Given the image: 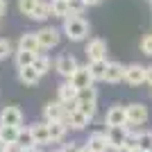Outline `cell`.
I'll return each instance as SVG.
<instances>
[{
    "label": "cell",
    "mask_w": 152,
    "mask_h": 152,
    "mask_svg": "<svg viewBox=\"0 0 152 152\" xmlns=\"http://www.w3.org/2000/svg\"><path fill=\"white\" fill-rule=\"evenodd\" d=\"M89 20L84 18L82 14H70V16H66L61 23V32L66 34V37L73 41V43H80V41H84V39L89 37Z\"/></svg>",
    "instance_id": "cell-1"
},
{
    "label": "cell",
    "mask_w": 152,
    "mask_h": 152,
    "mask_svg": "<svg viewBox=\"0 0 152 152\" xmlns=\"http://www.w3.org/2000/svg\"><path fill=\"white\" fill-rule=\"evenodd\" d=\"M129 136V125H114L107 127V139H109V148L116 152H125V143Z\"/></svg>",
    "instance_id": "cell-2"
},
{
    "label": "cell",
    "mask_w": 152,
    "mask_h": 152,
    "mask_svg": "<svg viewBox=\"0 0 152 152\" xmlns=\"http://www.w3.org/2000/svg\"><path fill=\"white\" fill-rule=\"evenodd\" d=\"M61 34L64 32L55 25H43L41 30L37 32L39 37V43H41V50H52V48H57L59 41H61Z\"/></svg>",
    "instance_id": "cell-3"
},
{
    "label": "cell",
    "mask_w": 152,
    "mask_h": 152,
    "mask_svg": "<svg viewBox=\"0 0 152 152\" xmlns=\"http://www.w3.org/2000/svg\"><path fill=\"white\" fill-rule=\"evenodd\" d=\"M57 95H59V100L66 104V109H68V111L77 109V95H80V89H77L75 84L70 82V80H66L64 84H59Z\"/></svg>",
    "instance_id": "cell-4"
},
{
    "label": "cell",
    "mask_w": 152,
    "mask_h": 152,
    "mask_svg": "<svg viewBox=\"0 0 152 152\" xmlns=\"http://www.w3.org/2000/svg\"><path fill=\"white\" fill-rule=\"evenodd\" d=\"M66 116H68V109L61 100L57 102H48L43 107V118L48 123H66Z\"/></svg>",
    "instance_id": "cell-5"
},
{
    "label": "cell",
    "mask_w": 152,
    "mask_h": 152,
    "mask_svg": "<svg viewBox=\"0 0 152 152\" xmlns=\"http://www.w3.org/2000/svg\"><path fill=\"white\" fill-rule=\"evenodd\" d=\"M77 68H80V64H77V59L73 57V55H59V57L55 59V70H57L64 80H70Z\"/></svg>",
    "instance_id": "cell-6"
},
{
    "label": "cell",
    "mask_w": 152,
    "mask_h": 152,
    "mask_svg": "<svg viewBox=\"0 0 152 152\" xmlns=\"http://www.w3.org/2000/svg\"><path fill=\"white\" fill-rule=\"evenodd\" d=\"M145 121H148L145 104H141V102H132V104H127V125H129V127L143 125Z\"/></svg>",
    "instance_id": "cell-7"
},
{
    "label": "cell",
    "mask_w": 152,
    "mask_h": 152,
    "mask_svg": "<svg viewBox=\"0 0 152 152\" xmlns=\"http://www.w3.org/2000/svg\"><path fill=\"white\" fill-rule=\"evenodd\" d=\"M104 125L114 127V125H127V107L123 104H114V107L107 109V116H104Z\"/></svg>",
    "instance_id": "cell-8"
},
{
    "label": "cell",
    "mask_w": 152,
    "mask_h": 152,
    "mask_svg": "<svg viewBox=\"0 0 152 152\" xmlns=\"http://www.w3.org/2000/svg\"><path fill=\"white\" fill-rule=\"evenodd\" d=\"M86 57L89 61H95V59H107V43L102 39H91L86 43Z\"/></svg>",
    "instance_id": "cell-9"
},
{
    "label": "cell",
    "mask_w": 152,
    "mask_h": 152,
    "mask_svg": "<svg viewBox=\"0 0 152 152\" xmlns=\"http://www.w3.org/2000/svg\"><path fill=\"white\" fill-rule=\"evenodd\" d=\"M89 152H107L109 150V139H107V132H93L89 134V141H86V145Z\"/></svg>",
    "instance_id": "cell-10"
},
{
    "label": "cell",
    "mask_w": 152,
    "mask_h": 152,
    "mask_svg": "<svg viewBox=\"0 0 152 152\" xmlns=\"http://www.w3.org/2000/svg\"><path fill=\"white\" fill-rule=\"evenodd\" d=\"M125 82L132 84V86L143 84L145 82V66H141V64H129L125 68Z\"/></svg>",
    "instance_id": "cell-11"
},
{
    "label": "cell",
    "mask_w": 152,
    "mask_h": 152,
    "mask_svg": "<svg viewBox=\"0 0 152 152\" xmlns=\"http://www.w3.org/2000/svg\"><path fill=\"white\" fill-rule=\"evenodd\" d=\"M70 82L75 84L77 89H86V86H93V75H91V68H89V64L86 66H80V68L73 73V77H70Z\"/></svg>",
    "instance_id": "cell-12"
},
{
    "label": "cell",
    "mask_w": 152,
    "mask_h": 152,
    "mask_svg": "<svg viewBox=\"0 0 152 152\" xmlns=\"http://www.w3.org/2000/svg\"><path fill=\"white\" fill-rule=\"evenodd\" d=\"M0 125H23V111L20 107L12 104L0 111Z\"/></svg>",
    "instance_id": "cell-13"
},
{
    "label": "cell",
    "mask_w": 152,
    "mask_h": 152,
    "mask_svg": "<svg viewBox=\"0 0 152 152\" xmlns=\"http://www.w3.org/2000/svg\"><path fill=\"white\" fill-rule=\"evenodd\" d=\"M125 68L127 66H123L121 61H109L107 66V75H104V82L107 84H118L125 80Z\"/></svg>",
    "instance_id": "cell-14"
},
{
    "label": "cell",
    "mask_w": 152,
    "mask_h": 152,
    "mask_svg": "<svg viewBox=\"0 0 152 152\" xmlns=\"http://www.w3.org/2000/svg\"><path fill=\"white\" fill-rule=\"evenodd\" d=\"M32 136H34V141H37V145H48V143H52V141H50V127H48V121L34 123V125H32Z\"/></svg>",
    "instance_id": "cell-15"
},
{
    "label": "cell",
    "mask_w": 152,
    "mask_h": 152,
    "mask_svg": "<svg viewBox=\"0 0 152 152\" xmlns=\"http://www.w3.org/2000/svg\"><path fill=\"white\" fill-rule=\"evenodd\" d=\"M18 48L20 50H30V52H41V43H39L37 32H23L18 39Z\"/></svg>",
    "instance_id": "cell-16"
},
{
    "label": "cell",
    "mask_w": 152,
    "mask_h": 152,
    "mask_svg": "<svg viewBox=\"0 0 152 152\" xmlns=\"http://www.w3.org/2000/svg\"><path fill=\"white\" fill-rule=\"evenodd\" d=\"M41 77H43V75L34 68V64H32V66H23V68H18V80H20L23 84H27V86L39 84V80H41Z\"/></svg>",
    "instance_id": "cell-17"
},
{
    "label": "cell",
    "mask_w": 152,
    "mask_h": 152,
    "mask_svg": "<svg viewBox=\"0 0 152 152\" xmlns=\"http://www.w3.org/2000/svg\"><path fill=\"white\" fill-rule=\"evenodd\" d=\"M89 116L82 114L80 109H73V111H68V116H66V125L73 127V129H84V127L89 125Z\"/></svg>",
    "instance_id": "cell-18"
},
{
    "label": "cell",
    "mask_w": 152,
    "mask_h": 152,
    "mask_svg": "<svg viewBox=\"0 0 152 152\" xmlns=\"http://www.w3.org/2000/svg\"><path fill=\"white\" fill-rule=\"evenodd\" d=\"M20 129H23V125H0V139L12 143V145H16Z\"/></svg>",
    "instance_id": "cell-19"
},
{
    "label": "cell",
    "mask_w": 152,
    "mask_h": 152,
    "mask_svg": "<svg viewBox=\"0 0 152 152\" xmlns=\"http://www.w3.org/2000/svg\"><path fill=\"white\" fill-rule=\"evenodd\" d=\"M107 66H109L107 59H95V61H89L91 75H93L95 82H98V80H102V82H104V75H107Z\"/></svg>",
    "instance_id": "cell-20"
},
{
    "label": "cell",
    "mask_w": 152,
    "mask_h": 152,
    "mask_svg": "<svg viewBox=\"0 0 152 152\" xmlns=\"http://www.w3.org/2000/svg\"><path fill=\"white\" fill-rule=\"evenodd\" d=\"M30 18H32V20H39V23H43V20L52 18V5H50V2H45V0H41V2H39V7L34 9V14H32Z\"/></svg>",
    "instance_id": "cell-21"
},
{
    "label": "cell",
    "mask_w": 152,
    "mask_h": 152,
    "mask_svg": "<svg viewBox=\"0 0 152 152\" xmlns=\"http://www.w3.org/2000/svg\"><path fill=\"white\" fill-rule=\"evenodd\" d=\"M52 18H66V16H70V5L68 0H52Z\"/></svg>",
    "instance_id": "cell-22"
},
{
    "label": "cell",
    "mask_w": 152,
    "mask_h": 152,
    "mask_svg": "<svg viewBox=\"0 0 152 152\" xmlns=\"http://www.w3.org/2000/svg\"><path fill=\"white\" fill-rule=\"evenodd\" d=\"M16 145H18L20 150H27V148H34V145H37V141H34V136H32V127H23V129H20Z\"/></svg>",
    "instance_id": "cell-23"
},
{
    "label": "cell",
    "mask_w": 152,
    "mask_h": 152,
    "mask_svg": "<svg viewBox=\"0 0 152 152\" xmlns=\"http://www.w3.org/2000/svg\"><path fill=\"white\" fill-rule=\"evenodd\" d=\"M34 57H37V52H30V50H16L14 55V61H16V68H23V66H32L34 64Z\"/></svg>",
    "instance_id": "cell-24"
},
{
    "label": "cell",
    "mask_w": 152,
    "mask_h": 152,
    "mask_svg": "<svg viewBox=\"0 0 152 152\" xmlns=\"http://www.w3.org/2000/svg\"><path fill=\"white\" fill-rule=\"evenodd\" d=\"M48 127H50V141L55 143V141H61L64 136H66V132H68V125L66 123H48Z\"/></svg>",
    "instance_id": "cell-25"
},
{
    "label": "cell",
    "mask_w": 152,
    "mask_h": 152,
    "mask_svg": "<svg viewBox=\"0 0 152 152\" xmlns=\"http://www.w3.org/2000/svg\"><path fill=\"white\" fill-rule=\"evenodd\" d=\"M50 57L45 55V52H37V57H34V68L41 73V75H45V73H50Z\"/></svg>",
    "instance_id": "cell-26"
},
{
    "label": "cell",
    "mask_w": 152,
    "mask_h": 152,
    "mask_svg": "<svg viewBox=\"0 0 152 152\" xmlns=\"http://www.w3.org/2000/svg\"><path fill=\"white\" fill-rule=\"evenodd\" d=\"M39 2H41V0H18V12L30 18L32 14H34V9L39 7Z\"/></svg>",
    "instance_id": "cell-27"
},
{
    "label": "cell",
    "mask_w": 152,
    "mask_h": 152,
    "mask_svg": "<svg viewBox=\"0 0 152 152\" xmlns=\"http://www.w3.org/2000/svg\"><path fill=\"white\" fill-rule=\"evenodd\" d=\"M95 100H98V89H95V86H86V89H80L77 102H95Z\"/></svg>",
    "instance_id": "cell-28"
},
{
    "label": "cell",
    "mask_w": 152,
    "mask_h": 152,
    "mask_svg": "<svg viewBox=\"0 0 152 152\" xmlns=\"http://www.w3.org/2000/svg\"><path fill=\"white\" fill-rule=\"evenodd\" d=\"M139 148L150 152L152 150V132H141L139 134Z\"/></svg>",
    "instance_id": "cell-29"
},
{
    "label": "cell",
    "mask_w": 152,
    "mask_h": 152,
    "mask_svg": "<svg viewBox=\"0 0 152 152\" xmlns=\"http://www.w3.org/2000/svg\"><path fill=\"white\" fill-rule=\"evenodd\" d=\"M12 52H14L12 41H9V39H0V61H2V59H7Z\"/></svg>",
    "instance_id": "cell-30"
},
{
    "label": "cell",
    "mask_w": 152,
    "mask_h": 152,
    "mask_svg": "<svg viewBox=\"0 0 152 152\" xmlns=\"http://www.w3.org/2000/svg\"><path fill=\"white\" fill-rule=\"evenodd\" d=\"M139 48H141V52H143V55H148V57H152V34H145V37L141 39Z\"/></svg>",
    "instance_id": "cell-31"
},
{
    "label": "cell",
    "mask_w": 152,
    "mask_h": 152,
    "mask_svg": "<svg viewBox=\"0 0 152 152\" xmlns=\"http://www.w3.org/2000/svg\"><path fill=\"white\" fill-rule=\"evenodd\" d=\"M77 109H80L82 114H86L89 118L95 116V102H77Z\"/></svg>",
    "instance_id": "cell-32"
},
{
    "label": "cell",
    "mask_w": 152,
    "mask_h": 152,
    "mask_svg": "<svg viewBox=\"0 0 152 152\" xmlns=\"http://www.w3.org/2000/svg\"><path fill=\"white\" fill-rule=\"evenodd\" d=\"M139 134H141V132H129V136H127V143H125V152L134 150V148H139Z\"/></svg>",
    "instance_id": "cell-33"
},
{
    "label": "cell",
    "mask_w": 152,
    "mask_h": 152,
    "mask_svg": "<svg viewBox=\"0 0 152 152\" xmlns=\"http://www.w3.org/2000/svg\"><path fill=\"white\" fill-rule=\"evenodd\" d=\"M59 152H82V148L75 145V143H66V145H64Z\"/></svg>",
    "instance_id": "cell-34"
},
{
    "label": "cell",
    "mask_w": 152,
    "mask_h": 152,
    "mask_svg": "<svg viewBox=\"0 0 152 152\" xmlns=\"http://www.w3.org/2000/svg\"><path fill=\"white\" fill-rule=\"evenodd\" d=\"M145 82L152 84V64H150V66H145Z\"/></svg>",
    "instance_id": "cell-35"
},
{
    "label": "cell",
    "mask_w": 152,
    "mask_h": 152,
    "mask_svg": "<svg viewBox=\"0 0 152 152\" xmlns=\"http://www.w3.org/2000/svg\"><path fill=\"white\" fill-rule=\"evenodd\" d=\"M9 145H12V143H7V141L0 139V152H7V150H9Z\"/></svg>",
    "instance_id": "cell-36"
},
{
    "label": "cell",
    "mask_w": 152,
    "mask_h": 152,
    "mask_svg": "<svg viewBox=\"0 0 152 152\" xmlns=\"http://www.w3.org/2000/svg\"><path fill=\"white\" fill-rule=\"evenodd\" d=\"M84 2H86V7H98L102 0H84Z\"/></svg>",
    "instance_id": "cell-37"
},
{
    "label": "cell",
    "mask_w": 152,
    "mask_h": 152,
    "mask_svg": "<svg viewBox=\"0 0 152 152\" xmlns=\"http://www.w3.org/2000/svg\"><path fill=\"white\" fill-rule=\"evenodd\" d=\"M7 12V0H0V16Z\"/></svg>",
    "instance_id": "cell-38"
},
{
    "label": "cell",
    "mask_w": 152,
    "mask_h": 152,
    "mask_svg": "<svg viewBox=\"0 0 152 152\" xmlns=\"http://www.w3.org/2000/svg\"><path fill=\"white\" fill-rule=\"evenodd\" d=\"M20 152H39V145H34V148H27V150H20Z\"/></svg>",
    "instance_id": "cell-39"
},
{
    "label": "cell",
    "mask_w": 152,
    "mask_h": 152,
    "mask_svg": "<svg viewBox=\"0 0 152 152\" xmlns=\"http://www.w3.org/2000/svg\"><path fill=\"white\" fill-rule=\"evenodd\" d=\"M129 152H145V150H141V148H134V150H129Z\"/></svg>",
    "instance_id": "cell-40"
},
{
    "label": "cell",
    "mask_w": 152,
    "mask_h": 152,
    "mask_svg": "<svg viewBox=\"0 0 152 152\" xmlns=\"http://www.w3.org/2000/svg\"><path fill=\"white\" fill-rule=\"evenodd\" d=\"M82 152H89V148H82Z\"/></svg>",
    "instance_id": "cell-41"
},
{
    "label": "cell",
    "mask_w": 152,
    "mask_h": 152,
    "mask_svg": "<svg viewBox=\"0 0 152 152\" xmlns=\"http://www.w3.org/2000/svg\"><path fill=\"white\" fill-rule=\"evenodd\" d=\"M150 2H152V0H150Z\"/></svg>",
    "instance_id": "cell-42"
}]
</instances>
